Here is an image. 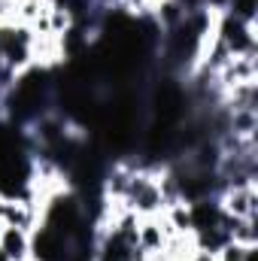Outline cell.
<instances>
[{"label": "cell", "mask_w": 258, "mask_h": 261, "mask_svg": "<svg viewBox=\"0 0 258 261\" xmlns=\"http://www.w3.org/2000/svg\"><path fill=\"white\" fill-rule=\"evenodd\" d=\"M249 249H252V246H240V243L228 240V243H222V246L213 252V258L216 261H246V252H249Z\"/></svg>", "instance_id": "7a4b0ae2"}, {"label": "cell", "mask_w": 258, "mask_h": 261, "mask_svg": "<svg viewBox=\"0 0 258 261\" xmlns=\"http://www.w3.org/2000/svg\"><path fill=\"white\" fill-rule=\"evenodd\" d=\"M0 249L12 261L31 258V234L12 225H0Z\"/></svg>", "instance_id": "6da1fadb"}, {"label": "cell", "mask_w": 258, "mask_h": 261, "mask_svg": "<svg viewBox=\"0 0 258 261\" xmlns=\"http://www.w3.org/2000/svg\"><path fill=\"white\" fill-rule=\"evenodd\" d=\"M0 261H12V258H9V255H6V252H3V249H0Z\"/></svg>", "instance_id": "277c9868"}, {"label": "cell", "mask_w": 258, "mask_h": 261, "mask_svg": "<svg viewBox=\"0 0 258 261\" xmlns=\"http://www.w3.org/2000/svg\"><path fill=\"white\" fill-rule=\"evenodd\" d=\"M70 24H73V18H70V12H67L61 3L49 6V28H52V34H55V37H61Z\"/></svg>", "instance_id": "3957f363"}, {"label": "cell", "mask_w": 258, "mask_h": 261, "mask_svg": "<svg viewBox=\"0 0 258 261\" xmlns=\"http://www.w3.org/2000/svg\"><path fill=\"white\" fill-rule=\"evenodd\" d=\"M21 261H34V258H21Z\"/></svg>", "instance_id": "5b68a950"}]
</instances>
